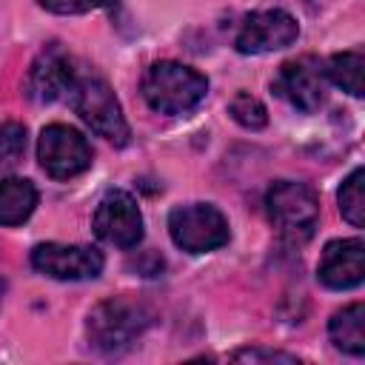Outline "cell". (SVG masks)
<instances>
[{"mask_svg":"<svg viewBox=\"0 0 365 365\" xmlns=\"http://www.w3.org/2000/svg\"><path fill=\"white\" fill-rule=\"evenodd\" d=\"M31 265L51 279H94L103 271V254L91 245L40 242L31 251Z\"/></svg>","mask_w":365,"mask_h":365,"instance_id":"cell-8","label":"cell"},{"mask_svg":"<svg viewBox=\"0 0 365 365\" xmlns=\"http://www.w3.org/2000/svg\"><path fill=\"white\" fill-rule=\"evenodd\" d=\"M325 77L334 86H339L342 91H348L351 97H362L365 94V57H362V51L334 54L325 66Z\"/></svg>","mask_w":365,"mask_h":365,"instance_id":"cell-15","label":"cell"},{"mask_svg":"<svg viewBox=\"0 0 365 365\" xmlns=\"http://www.w3.org/2000/svg\"><path fill=\"white\" fill-rule=\"evenodd\" d=\"M362 182H365V168H354L348 174V180L342 182L336 200H339V214L354 225V228H362L365 225V191H362Z\"/></svg>","mask_w":365,"mask_h":365,"instance_id":"cell-16","label":"cell"},{"mask_svg":"<svg viewBox=\"0 0 365 365\" xmlns=\"http://www.w3.org/2000/svg\"><path fill=\"white\" fill-rule=\"evenodd\" d=\"M37 205V188L31 180L6 177L0 180V225H20Z\"/></svg>","mask_w":365,"mask_h":365,"instance_id":"cell-14","label":"cell"},{"mask_svg":"<svg viewBox=\"0 0 365 365\" xmlns=\"http://www.w3.org/2000/svg\"><path fill=\"white\" fill-rule=\"evenodd\" d=\"M26 154V125L3 123L0 125V171L14 168Z\"/></svg>","mask_w":365,"mask_h":365,"instance_id":"cell-18","label":"cell"},{"mask_svg":"<svg viewBox=\"0 0 365 365\" xmlns=\"http://www.w3.org/2000/svg\"><path fill=\"white\" fill-rule=\"evenodd\" d=\"M208 94V80L182 63L160 60L148 66L143 77V97L160 114H188L194 111Z\"/></svg>","mask_w":365,"mask_h":365,"instance_id":"cell-1","label":"cell"},{"mask_svg":"<svg viewBox=\"0 0 365 365\" xmlns=\"http://www.w3.org/2000/svg\"><path fill=\"white\" fill-rule=\"evenodd\" d=\"M3 294H6V279L0 277V299H3Z\"/></svg>","mask_w":365,"mask_h":365,"instance_id":"cell-21","label":"cell"},{"mask_svg":"<svg viewBox=\"0 0 365 365\" xmlns=\"http://www.w3.org/2000/svg\"><path fill=\"white\" fill-rule=\"evenodd\" d=\"M94 234L117 248H134L143 240V214L137 200L123 188H108L94 211Z\"/></svg>","mask_w":365,"mask_h":365,"instance_id":"cell-7","label":"cell"},{"mask_svg":"<svg viewBox=\"0 0 365 365\" xmlns=\"http://www.w3.org/2000/svg\"><path fill=\"white\" fill-rule=\"evenodd\" d=\"M168 234L177 248L188 254L217 251L228 242V220L211 202H188L177 205L168 214Z\"/></svg>","mask_w":365,"mask_h":365,"instance_id":"cell-5","label":"cell"},{"mask_svg":"<svg viewBox=\"0 0 365 365\" xmlns=\"http://www.w3.org/2000/svg\"><path fill=\"white\" fill-rule=\"evenodd\" d=\"M268 220L279 228V234L291 242H305L319 220V200L305 182L279 180L265 194Z\"/></svg>","mask_w":365,"mask_h":365,"instance_id":"cell-4","label":"cell"},{"mask_svg":"<svg viewBox=\"0 0 365 365\" xmlns=\"http://www.w3.org/2000/svg\"><path fill=\"white\" fill-rule=\"evenodd\" d=\"M148 322H151V314L145 311V305L125 297H114L91 308L86 334L94 351L114 356V354H123L148 328Z\"/></svg>","mask_w":365,"mask_h":365,"instance_id":"cell-2","label":"cell"},{"mask_svg":"<svg viewBox=\"0 0 365 365\" xmlns=\"http://www.w3.org/2000/svg\"><path fill=\"white\" fill-rule=\"evenodd\" d=\"M68 100L74 106V111L80 114V120L97 131L100 137H106L114 145H125L131 131L128 123L123 117V108L111 91V86L97 77V74H74V83L68 88Z\"/></svg>","mask_w":365,"mask_h":365,"instance_id":"cell-3","label":"cell"},{"mask_svg":"<svg viewBox=\"0 0 365 365\" xmlns=\"http://www.w3.org/2000/svg\"><path fill=\"white\" fill-rule=\"evenodd\" d=\"M297 37H299L297 20L282 9H268L245 17L234 46L240 54H268V51L288 48Z\"/></svg>","mask_w":365,"mask_h":365,"instance_id":"cell-9","label":"cell"},{"mask_svg":"<svg viewBox=\"0 0 365 365\" xmlns=\"http://www.w3.org/2000/svg\"><path fill=\"white\" fill-rule=\"evenodd\" d=\"M40 6L51 14H86L94 9L114 11L120 6V0H40Z\"/></svg>","mask_w":365,"mask_h":365,"instance_id":"cell-19","label":"cell"},{"mask_svg":"<svg viewBox=\"0 0 365 365\" xmlns=\"http://www.w3.org/2000/svg\"><path fill=\"white\" fill-rule=\"evenodd\" d=\"M328 336H331L334 348H339L351 356H362L365 354V305L354 302V305H345L342 311H336L328 322Z\"/></svg>","mask_w":365,"mask_h":365,"instance_id":"cell-13","label":"cell"},{"mask_svg":"<svg viewBox=\"0 0 365 365\" xmlns=\"http://www.w3.org/2000/svg\"><path fill=\"white\" fill-rule=\"evenodd\" d=\"M274 91L285 97L294 108L314 114L325 103V68L314 57H297L279 66Z\"/></svg>","mask_w":365,"mask_h":365,"instance_id":"cell-10","label":"cell"},{"mask_svg":"<svg viewBox=\"0 0 365 365\" xmlns=\"http://www.w3.org/2000/svg\"><path fill=\"white\" fill-rule=\"evenodd\" d=\"M231 359H237V362H299L291 354L268 351V348H242V351H234Z\"/></svg>","mask_w":365,"mask_h":365,"instance_id":"cell-20","label":"cell"},{"mask_svg":"<svg viewBox=\"0 0 365 365\" xmlns=\"http://www.w3.org/2000/svg\"><path fill=\"white\" fill-rule=\"evenodd\" d=\"M228 114H231L242 128H248V131H259V128H265V123H268L265 106H262L257 97H251L248 91L234 94V100L228 103Z\"/></svg>","mask_w":365,"mask_h":365,"instance_id":"cell-17","label":"cell"},{"mask_svg":"<svg viewBox=\"0 0 365 365\" xmlns=\"http://www.w3.org/2000/svg\"><path fill=\"white\" fill-rule=\"evenodd\" d=\"M74 74L77 68H71V60L57 46H48L46 51H40L26 74V97L34 103H54L68 94Z\"/></svg>","mask_w":365,"mask_h":365,"instance_id":"cell-12","label":"cell"},{"mask_svg":"<svg viewBox=\"0 0 365 365\" xmlns=\"http://www.w3.org/2000/svg\"><path fill=\"white\" fill-rule=\"evenodd\" d=\"M317 277L331 291L356 288L365 279V242L359 237L328 242L319 257Z\"/></svg>","mask_w":365,"mask_h":365,"instance_id":"cell-11","label":"cell"},{"mask_svg":"<svg viewBox=\"0 0 365 365\" xmlns=\"http://www.w3.org/2000/svg\"><path fill=\"white\" fill-rule=\"evenodd\" d=\"M37 160L43 171L54 180H71L91 165V145L86 137L63 123H51L40 131L37 140Z\"/></svg>","mask_w":365,"mask_h":365,"instance_id":"cell-6","label":"cell"}]
</instances>
